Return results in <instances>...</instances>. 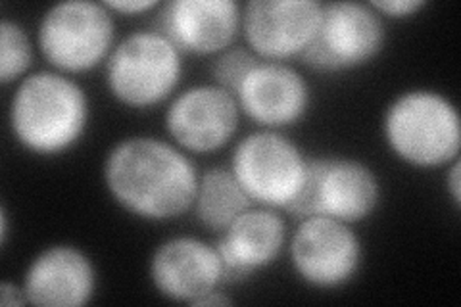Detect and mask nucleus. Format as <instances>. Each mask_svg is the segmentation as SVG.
<instances>
[{
    "label": "nucleus",
    "mask_w": 461,
    "mask_h": 307,
    "mask_svg": "<svg viewBox=\"0 0 461 307\" xmlns=\"http://www.w3.org/2000/svg\"><path fill=\"white\" fill-rule=\"evenodd\" d=\"M254 206L230 169L213 167L200 175L193 210L198 223L213 232H221L239 215Z\"/></svg>",
    "instance_id": "17"
},
{
    "label": "nucleus",
    "mask_w": 461,
    "mask_h": 307,
    "mask_svg": "<svg viewBox=\"0 0 461 307\" xmlns=\"http://www.w3.org/2000/svg\"><path fill=\"white\" fill-rule=\"evenodd\" d=\"M291 261L302 283L335 290L354 281L364 246L352 225L330 217H306L291 239Z\"/></svg>",
    "instance_id": "9"
},
{
    "label": "nucleus",
    "mask_w": 461,
    "mask_h": 307,
    "mask_svg": "<svg viewBox=\"0 0 461 307\" xmlns=\"http://www.w3.org/2000/svg\"><path fill=\"white\" fill-rule=\"evenodd\" d=\"M25 294L23 288L14 283H3L0 284V305L14 307V305H25Z\"/></svg>",
    "instance_id": "23"
},
{
    "label": "nucleus",
    "mask_w": 461,
    "mask_h": 307,
    "mask_svg": "<svg viewBox=\"0 0 461 307\" xmlns=\"http://www.w3.org/2000/svg\"><path fill=\"white\" fill-rule=\"evenodd\" d=\"M91 106L83 86L60 71L29 73L12 95L8 123L23 150L42 158L66 154L83 139Z\"/></svg>",
    "instance_id": "2"
},
{
    "label": "nucleus",
    "mask_w": 461,
    "mask_h": 307,
    "mask_svg": "<svg viewBox=\"0 0 461 307\" xmlns=\"http://www.w3.org/2000/svg\"><path fill=\"white\" fill-rule=\"evenodd\" d=\"M115 42L113 12L104 3L64 0L39 22L37 47L54 71L86 73L106 62Z\"/></svg>",
    "instance_id": "5"
},
{
    "label": "nucleus",
    "mask_w": 461,
    "mask_h": 307,
    "mask_svg": "<svg viewBox=\"0 0 461 307\" xmlns=\"http://www.w3.org/2000/svg\"><path fill=\"white\" fill-rule=\"evenodd\" d=\"M104 5L113 14H123V16H140V14H147L160 6L156 0H106Z\"/></svg>",
    "instance_id": "21"
},
{
    "label": "nucleus",
    "mask_w": 461,
    "mask_h": 307,
    "mask_svg": "<svg viewBox=\"0 0 461 307\" xmlns=\"http://www.w3.org/2000/svg\"><path fill=\"white\" fill-rule=\"evenodd\" d=\"M193 305H194V307H204V305H233V298L225 296L223 292H220V288H218V290L208 292L206 296L198 298Z\"/></svg>",
    "instance_id": "24"
},
{
    "label": "nucleus",
    "mask_w": 461,
    "mask_h": 307,
    "mask_svg": "<svg viewBox=\"0 0 461 307\" xmlns=\"http://www.w3.org/2000/svg\"><path fill=\"white\" fill-rule=\"evenodd\" d=\"M22 288L32 305L83 307L96 292L95 263L77 246H49L27 266Z\"/></svg>",
    "instance_id": "15"
},
{
    "label": "nucleus",
    "mask_w": 461,
    "mask_h": 307,
    "mask_svg": "<svg viewBox=\"0 0 461 307\" xmlns=\"http://www.w3.org/2000/svg\"><path fill=\"white\" fill-rule=\"evenodd\" d=\"M183 77V52L158 29L129 33L106 60V86L122 106L149 110L169 100Z\"/></svg>",
    "instance_id": "4"
},
{
    "label": "nucleus",
    "mask_w": 461,
    "mask_h": 307,
    "mask_svg": "<svg viewBox=\"0 0 461 307\" xmlns=\"http://www.w3.org/2000/svg\"><path fill=\"white\" fill-rule=\"evenodd\" d=\"M384 39L383 18L369 5L327 3L302 60L320 71H350L375 60Z\"/></svg>",
    "instance_id": "8"
},
{
    "label": "nucleus",
    "mask_w": 461,
    "mask_h": 307,
    "mask_svg": "<svg viewBox=\"0 0 461 307\" xmlns=\"http://www.w3.org/2000/svg\"><path fill=\"white\" fill-rule=\"evenodd\" d=\"M384 142L403 164L420 169L450 166L459 158L461 120L454 102L432 89L400 93L384 110Z\"/></svg>",
    "instance_id": "3"
},
{
    "label": "nucleus",
    "mask_w": 461,
    "mask_h": 307,
    "mask_svg": "<svg viewBox=\"0 0 461 307\" xmlns=\"http://www.w3.org/2000/svg\"><path fill=\"white\" fill-rule=\"evenodd\" d=\"M240 113L262 129L281 131L304 120L312 91L302 73L285 62L259 60L235 93Z\"/></svg>",
    "instance_id": "12"
},
{
    "label": "nucleus",
    "mask_w": 461,
    "mask_h": 307,
    "mask_svg": "<svg viewBox=\"0 0 461 307\" xmlns=\"http://www.w3.org/2000/svg\"><path fill=\"white\" fill-rule=\"evenodd\" d=\"M164 123L171 142L186 154H212L237 135L240 108L235 95L218 85H193L171 98Z\"/></svg>",
    "instance_id": "10"
},
{
    "label": "nucleus",
    "mask_w": 461,
    "mask_h": 307,
    "mask_svg": "<svg viewBox=\"0 0 461 307\" xmlns=\"http://www.w3.org/2000/svg\"><path fill=\"white\" fill-rule=\"evenodd\" d=\"M369 6L379 14L381 18H411L427 8L425 0H373Z\"/></svg>",
    "instance_id": "20"
},
{
    "label": "nucleus",
    "mask_w": 461,
    "mask_h": 307,
    "mask_svg": "<svg viewBox=\"0 0 461 307\" xmlns=\"http://www.w3.org/2000/svg\"><path fill=\"white\" fill-rule=\"evenodd\" d=\"M315 0H250L242 6V29L249 50L259 60L286 62L310 49L321 20Z\"/></svg>",
    "instance_id": "11"
},
{
    "label": "nucleus",
    "mask_w": 461,
    "mask_h": 307,
    "mask_svg": "<svg viewBox=\"0 0 461 307\" xmlns=\"http://www.w3.org/2000/svg\"><path fill=\"white\" fill-rule=\"evenodd\" d=\"M149 276L166 300L193 305L223 284V266L215 244L196 237H173L154 250Z\"/></svg>",
    "instance_id": "13"
},
{
    "label": "nucleus",
    "mask_w": 461,
    "mask_h": 307,
    "mask_svg": "<svg viewBox=\"0 0 461 307\" xmlns=\"http://www.w3.org/2000/svg\"><path fill=\"white\" fill-rule=\"evenodd\" d=\"M286 244V223L277 210L252 206L239 215L215 242L221 266L223 284L247 281L277 261Z\"/></svg>",
    "instance_id": "16"
},
{
    "label": "nucleus",
    "mask_w": 461,
    "mask_h": 307,
    "mask_svg": "<svg viewBox=\"0 0 461 307\" xmlns=\"http://www.w3.org/2000/svg\"><path fill=\"white\" fill-rule=\"evenodd\" d=\"M259 62V58L249 49H227L213 58L210 76L213 85L235 95L247 73Z\"/></svg>",
    "instance_id": "19"
},
{
    "label": "nucleus",
    "mask_w": 461,
    "mask_h": 307,
    "mask_svg": "<svg viewBox=\"0 0 461 307\" xmlns=\"http://www.w3.org/2000/svg\"><path fill=\"white\" fill-rule=\"evenodd\" d=\"M33 64V42L25 27L5 18L0 22V83H20Z\"/></svg>",
    "instance_id": "18"
},
{
    "label": "nucleus",
    "mask_w": 461,
    "mask_h": 307,
    "mask_svg": "<svg viewBox=\"0 0 461 307\" xmlns=\"http://www.w3.org/2000/svg\"><path fill=\"white\" fill-rule=\"evenodd\" d=\"M381 202L377 173L354 158H310L304 186L293 208L298 219L330 217L356 225L373 215Z\"/></svg>",
    "instance_id": "7"
},
{
    "label": "nucleus",
    "mask_w": 461,
    "mask_h": 307,
    "mask_svg": "<svg viewBox=\"0 0 461 307\" xmlns=\"http://www.w3.org/2000/svg\"><path fill=\"white\" fill-rule=\"evenodd\" d=\"M240 29L237 0H171L158 14V32L183 54L218 56L230 49Z\"/></svg>",
    "instance_id": "14"
},
{
    "label": "nucleus",
    "mask_w": 461,
    "mask_h": 307,
    "mask_svg": "<svg viewBox=\"0 0 461 307\" xmlns=\"http://www.w3.org/2000/svg\"><path fill=\"white\" fill-rule=\"evenodd\" d=\"M104 185L122 210L142 221H173L193 210L200 173L173 142L129 137L112 146L104 159Z\"/></svg>",
    "instance_id": "1"
},
{
    "label": "nucleus",
    "mask_w": 461,
    "mask_h": 307,
    "mask_svg": "<svg viewBox=\"0 0 461 307\" xmlns=\"http://www.w3.org/2000/svg\"><path fill=\"white\" fill-rule=\"evenodd\" d=\"M308 162L281 131L259 129L237 142L229 169L254 206L288 212L304 186Z\"/></svg>",
    "instance_id": "6"
},
{
    "label": "nucleus",
    "mask_w": 461,
    "mask_h": 307,
    "mask_svg": "<svg viewBox=\"0 0 461 307\" xmlns=\"http://www.w3.org/2000/svg\"><path fill=\"white\" fill-rule=\"evenodd\" d=\"M446 186H448V194L454 202V206L459 208V203H461V162H459V158L454 159V162L450 164L448 175H446Z\"/></svg>",
    "instance_id": "22"
}]
</instances>
